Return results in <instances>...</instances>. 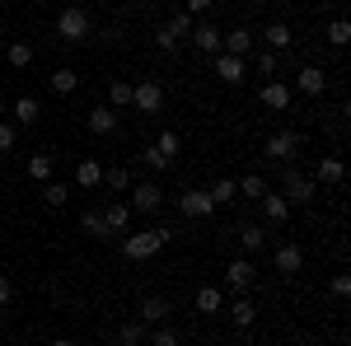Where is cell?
<instances>
[{
  "mask_svg": "<svg viewBox=\"0 0 351 346\" xmlns=\"http://www.w3.org/2000/svg\"><path fill=\"white\" fill-rule=\"evenodd\" d=\"M169 239H173V230H169V225L145 230V234H127V239H122V258H127V262H150Z\"/></svg>",
  "mask_w": 351,
  "mask_h": 346,
  "instance_id": "6da1fadb",
  "label": "cell"
},
{
  "mask_svg": "<svg viewBox=\"0 0 351 346\" xmlns=\"http://www.w3.org/2000/svg\"><path fill=\"white\" fill-rule=\"evenodd\" d=\"M56 33H61L66 42H84V38H89V14H84V5H66L61 19H56Z\"/></svg>",
  "mask_w": 351,
  "mask_h": 346,
  "instance_id": "7a4b0ae2",
  "label": "cell"
},
{
  "mask_svg": "<svg viewBox=\"0 0 351 346\" xmlns=\"http://www.w3.org/2000/svg\"><path fill=\"white\" fill-rule=\"evenodd\" d=\"M192 24H197V19H192L188 10H183V14H173L169 24H160V28H155V42H160L164 52H178V42H183V38L192 33Z\"/></svg>",
  "mask_w": 351,
  "mask_h": 346,
  "instance_id": "3957f363",
  "label": "cell"
},
{
  "mask_svg": "<svg viewBox=\"0 0 351 346\" xmlns=\"http://www.w3.org/2000/svg\"><path fill=\"white\" fill-rule=\"evenodd\" d=\"M281 178H286V192H281V197H286L291 206H304V201L314 197V178H309V173H300L295 164H286V173H281Z\"/></svg>",
  "mask_w": 351,
  "mask_h": 346,
  "instance_id": "277c9868",
  "label": "cell"
},
{
  "mask_svg": "<svg viewBox=\"0 0 351 346\" xmlns=\"http://www.w3.org/2000/svg\"><path fill=\"white\" fill-rule=\"evenodd\" d=\"M263 150H267V160H281V164H295V150H300V136L295 132H271L263 140Z\"/></svg>",
  "mask_w": 351,
  "mask_h": 346,
  "instance_id": "5b68a950",
  "label": "cell"
},
{
  "mask_svg": "<svg viewBox=\"0 0 351 346\" xmlns=\"http://www.w3.org/2000/svg\"><path fill=\"white\" fill-rule=\"evenodd\" d=\"M164 206V187L160 183H136L132 187V211L136 215H155Z\"/></svg>",
  "mask_w": 351,
  "mask_h": 346,
  "instance_id": "8992f818",
  "label": "cell"
},
{
  "mask_svg": "<svg viewBox=\"0 0 351 346\" xmlns=\"http://www.w3.org/2000/svg\"><path fill=\"white\" fill-rule=\"evenodd\" d=\"M225 281H230L239 295H248L253 286H258V267H253V258H234V262L225 267Z\"/></svg>",
  "mask_w": 351,
  "mask_h": 346,
  "instance_id": "52a82bcc",
  "label": "cell"
},
{
  "mask_svg": "<svg viewBox=\"0 0 351 346\" xmlns=\"http://www.w3.org/2000/svg\"><path fill=\"white\" fill-rule=\"evenodd\" d=\"M132 108H136V112H160V108H164V89L155 80L132 84Z\"/></svg>",
  "mask_w": 351,
  "mask_h": 346,
  "instance_id": "ba28073f",
  "label": "cell"
},
{
  "mask_svg": "<svg viewBox=\"0 0 351 346\" xmlns=\"http://www.w3.org/2000/svg\"><path fill=\"white\" fill-rule=\"evenodd\" d=\"M178 211L188 215V220H206V215L216 211V201H211L202 187H192V192H183V197H178Z\"/></svg>",
  "mask_w": 351,
  "mask_h": 346,
  "instance_id": "9c48e42d",
  "label": "cell"
},
{
  "mask_svg": "<svg viewBox=\"0 0 351 346\" xmlns=\"http://www.w3.org/2000/svg\"><path fill=\"white\" fill-rule=\"evenodd\" d=\"M192 47H197V52H206V56H216L220 47H225V33H220L216 24H192Z\"/></svg>",
  "mask_w": 351,
  "mask_h": 346,
  "instance_id": "30bf717a",
  "label": "cell"
},
{
  "mask_svg": "<svg viewBox=\"0 0 351 346\" xmlns=\"http://www.w3.org/2000/svg\"><path fill=\"white\" fill-rule=\"evenodd\" d=\"M211 66H216V75H220L225 84H239L243 75H248L243 56H230V52H216V56H211Z\"/></svg>",
  "mask_w": 351,
  "mask_h": 346,
  "instance_id": "8fae6325",
  "label": "cell"
},
{
  "mask_svg": "<svg viewBox=\"0 0 351 346\" xmlns=\"http://www.w3.org/2000/svg\"><path fill=\"white\" fill-rule=\"evenodd\" d=\"M127 225H132V206L127 201H112V206H104V230L112 234H127Z\"/></svg>",
  "mask_w": 351,
  "mask_h": 346,
  "instance_id": "7c38bea8",
  "label": "cell"
},
{
  "mask_svg": "<svg viewBox=\"0 0 351 346\" xmlns=\"http://www.w3.org/2000/svg\"><path fill=\"white\" fill-rule=\"evenodd\" d=\"M300 267H304V248H300V243H281V248H276V271H281V276H295Z\"/></svg>",
  "mask_w": 351,
  "mask_h": 346,
  "instance_id": "4fadbf2b",
  "label": "cell"
},
{
  "mask_svg": "<svg viewBox=\"0 0 351 346\" xmlns=\"http://www.w3.org/2000/svg\"><path fill=\"white\" fill-rule=\"evenodd\" d=\"M263 108H271V112H286V108H291V84L267 80V84H263Z\"/></svg>",
  "mask_w": 351,
  "mask_h": 346,
  "instance_id": "5bb4252c",
  "label": "cell"
},
{
  "mask_svg": "<svg viewBox=\"0 0 351 346\" xmlns=\"http://www.w3.org/2000/svg\"><path fill=\"white\" fill-rule=\"evenodd\" d=\"M89 132H94V136H112V132H117V112H112L108 103L89 108Z\"/></svg>",
  "mask_w": 351,
  "mask_h": 346,
  "instance_id": "9a60e30c",
  "label": "cell"
},
{
  "mask_svg": "<svg viewBox=\"0 0 351 346\" xmlns=\"http://www.w3.org/2000/svg\"><path fill=\"white\" fill-rule=\"evenodd\" d=\"M300 94H309V99H319V94H324L328 89V75L324 71H319V66H304V71H300Z\"/></svg>",
  "mask_w": 351,
  "mask_h": 346,
  "instance_id": "2e32d148",
  "label": "cell"
},
{
  "mask_svg": "<svg viewBox=\"0 0 351 346\" xmlns=\"http://www.w3.org/2000/svg\"><path fill=\"white\" fill-rule=\"evenodd\" d=\"M258 206H263V215H267L271 225H281V220H291V201H286L281 192H267V197H263Z\"/></svg>",
  "mask_w": 351,
  "mask_h": 346,
  "instance_id": "e0dca14e",
  "label": "cell"
},
{
  "mask_svg": "<svg viewBox=\"0 0 351 346\" xmlns=\"http://www.w3.org/2000/svg\"><path fill=\"white\" fill-rule=\"evenodd\" d=\"M220 52H230V56H248V52H253V33H248V28H230V33H225V47H220Z\"/></svg>",
  "mask_w": 351,
  "mask_h": 346,
  "instance_id": "ac0fdd59",
  "label": "cell"
},
{
  "mask_svg": "<svg viewBox=\"0 0 351 346\" xmlns=\"http://www.w3.org/2000/svg\"><path fill=\"white\" fill-rule=\"evenodd\" d=\"M234 187H239L243 201H263V197H267V178H263V173H243Z\"/></svg>",
  "mask_w": 351,
  "mask_h": 346,
  "instance_id": "d6986e66",
  "label": "cell"
},
{
  "mask_svg": "<svg viewBox=\"0 0 351 346\" xmlns=\"http://www.w3.org/2000/svg\"><path fill=\"white\" fill-rule=\"evenodd\" d=\"M342 173H347V169H342V160H337V155H324V160H319V169H314V183H342Z\"/></svg>",
  "mask_w": 351,
  "mask_h": 346,
  "instance_id": "ffe728a7",
  "label": "cell"
},
{
  "mask_svg": "<svg viewBox=\"0 0 351 346\" xmlns=\"http://www.w3.org/2000/svg\"><path fill=\"white\" fill-rule=\"evenodd\" d=\"M141 323H160V319H169V299L164 295H150V299H141V314H136Z\"/></svg>",
  "mask_w": 351,
  "mask_h": 346,
  "instance_id": "44dd1931",
  "label": "cell"
},
{
  "mask_svg": "<svg viewBox=\"0 0 351 346\" xmlns=\"http://www.w3.org/2000/svg\"><path fill=\"white\" fill-rule=\"evenodd\" d=\"M47 84H52V94H75V89H80V75H75L71 66H56Z\"/></svg>",
  "mask_w": 351,
  "mask_h": 346,
  "instance_id": "7402d4cb",
  "label": "cell"
},
{
  "mask_svg": "<svg viewBox=\"0 0 351 346\" xmlns=\"http://www.w3.org/2000/svg\"><path fill=\"white\" fill-rule=\"evenodd\" d=\"M10 112H14V122H19V127H33V122L43 117V103H38V99H14Z\"/></svg>",
  "mask_w": 351,
  "mask_h": 346,
  "instance_id": "603a6c76",
  "label": "cell"
},
{
  "mask_svg": "<svg viewBox=\"0 0 351 346\" xmlns=\"http://www.w3.org/2000/svg\"><path fill=\"white\" fill-rule=\"evenodd\" d=\"M99 183H104L99 160H80V164H75V187H99Z\"/></svg>",
  "mask_w": 351,
  "mask_h": 346,
  "instance_id": "cb8c5ba5",
  "label": "cell"
},
{
  "mask_svg": "<svg viewBox=\"0 0 351 346\" xmlns=\"http://www.w3.org/2000/svg\"><path fill=\"white\" fill-rule=\"evenodd\" d=\"M220 304H225V299H220V291H216V286H202V291H197V314L216 319V314H220Z\"/></svg>",
  "mask_w": 351,
  "mask_h": 346,
  "instance_id": "d4e9b609",
  "label": "cell"
},
{
  "mask_svg": "<svg viewBox=\"0 0 351 346\" xmlns=\"http://www.w3.org/2000/svg\"><path fill=\"white\" fill-rule=\"evenodd\" d=\"M291 42H295L291 24H267V52H286Z\"/></svg>",
  "mask_w": 351,
  "mask_h": 346,
  "instance_id": "484cf974",
  "label": "cell"
},
{
  "mask_svg": "<svg viewBox=\"0 0 351 346\" xmlns=\"http://www.w3.org/2000/svg\"><path fill=\"white\" fill-rule=\"evenodd\" d=\"M206 197H211V201H216V211H220V206H230V201H234V197H239V187H234V178H216V183H211V192H206Z\"/></svg>",
  "mask_w": 351,
  "mask_h": 346,
  "instance_id": "4316f807",
  "label": "cell"
},
{
  "mask_svg": "<svg viewBox=\"0 0 351 346\" xmlns=\"http://www.w3.org/2000/svg\"><path fill=\"white\" fill-rule=\"evenodd\" d=\"M24 173L33 178V183H52V155H43V150H38V155L28 160V169H24Z\"/></svg>",
  "mask_w": 351,
  "mask_h": 346,
  "instance_id": "83f0119b",
  "label": "cell"
},
{
  "mask_svg": "<svg viewBox=\"0 0 351 346\" xmlns=\"http://www.w3.org/2000/svg\"><path fill=\"white\" fill-rule=\"evenodd\" d=\"M80 230H84V234H94V239H108V230H104V211H99V206L80 211Z\"/></svg>",
  "mask_w": 351,
  "mask_h": 346,
  "instance_id": "f1b7e54d",
  "label": "cell"
},
{
  "mask_svg": "<svg viewBox=\"0 0 351 346\" xmlns=\"http://www.w3.org/2000/svg\"><path fill=\"white\" fill-rule=\"evenodd\" d=\"M253 66H258L263 80H276V75H281V52H258V56H253Z\"/></svg>",
  "mask_w": 351,
  "mask_h": 346,
  "instance_id": "f546056e",
  "label": "cell"
},
{
  "mask_svg": "<svg viewBox=\"0 0 351 346\" xmlns=\"http://www.w3.org/2000/svg\"><path fill=\"white\" fill-rule=\"evenodd\" d=\"M145 328H150V323H141V319L122 323V328H117V342H122V346H141V342H145Z\"/></svg>",
  "mask_w": 351,
  "mask_h": 346,
  "instance_id": "4dcf8cb0",
  "label": "cell"
},
{
  "mask_svg": "<svg viewBox=\"0 0 351 346\" xmlns=\"http://www.w3.org/2000/svg\"><path fill=\"white\" fill-rule=\"evenodd\" d=\"M5 61H10L14 71H28V66H33V47H28V42H10V52H5Z\"/></svg>",
  "mask_w": 351,
  "mask_h": 346,
  "instance_id": "1f68e13d",
  "label": "cell"
},
{
  "mask_svg": "<svg viewBox=\"0 0 351 346\" xmlns=\"http://www.w3.org/2000/svg\"><path fill=\"white\" fill-rule=\"evenodd\" d=\"M108 108L117 112V108H132V84L127 80H112L108 84Z\"/></svg>",
  "mask_w": 351,
  "mask_h": 346,
  "instance_id": "d6a6232c",
  "label": "cell"
},
{
  "mask_svg": "<svg viewBox=\"0 0 351 346\" xmlns=\"http://www.w3.org/2000/svg\"><path fill=\"white\" fill-rule=\"evenodd\" d=\"M239 243L248 248V258H253V253H258V248L267 243V234H263V225H243V230H239Z\"/></svg>",
  "mask_w": 351,
  "mask_h": 346,
  "instance_id": "836d02e7",
  "label": "cell"
},
{
  "mask_svg": "<svg viewBox=\"0 0 351 346\" xmlns=\"http://www.w3.org/2000/svg\"><path fill=\"white\" fill-rule=\"evenodd\" d=\"M43 201H47V206H66V201H71V187L66 183H43Z\"/></svg>",
  "mask_w": 351,
  "mask_h": 346,
  "instance_id": "e575fe53",
  "label": "cell"
},
{
  "mask_svg": "<svg viewBox=\"0 0 351 346\" xmlns=\"http://www.w3.org/2000/svg\"><path fill=\"white\" fill-rule=\"evenodd\" d=\"M155 150H160L164 160H173V155L183 150V140H178V136H173V132H160V136H155Z\"/></svg>",
  "mask_w": 351,
  "mask_h": 346,
  "instance_id": "d590c367",
  "label": "cell"
},
{
  "mask_svg": "<svg viewBox=\"0 0 351 346\" xmlns=\"http://www.w3.org/2000/svg\"><path fill=\"white\" fill-rule=\"evenodd\" d=\"M328 42H332V47H347L351 42V24L347 19H332V24H328Z\"/></svg>",
  "mask_w": 351,
  "mask_h": 346,
  "instance_id": "8d00e7d4",
  "label": "cell"
},
{
  "mask_svg": "<svg viewBox=\"0 0 351 346\" xmlns=\"http://www.w3.org/2000/svg\"><path fill=\"white\" fill-rule=\"evenodd\" d=\"M104 183H108L112 192H132V173H127V169H104Z\"/></svg>",
  "mask_w": 351,
  "mask_h": 346,
  "instance_id": "74e56055",
  "label": "cell"
},
{
  "mask_svg": "<svg viewBox=\"0 0 351 346\" xmlns=\"http://www.w3.org/2000/svg\"><path fill=\"white\" fill-rule=\"evenodd\" d=\"M230 319H234V328H253V319H258V314H253V304H248V299H239V304L230 309Z\"/></svg>",
  "mask_w": 351,
  "mask_h": 346,
  "instance_id": "f35d334b",
  "label": "cell"
},
{
  "mask_svg": "<svg viewBox=\"0 0 351 346\" xmlns=\"http://www.w3.org/2000/svg\"><path fill=\"white\" fill-rule=\"evenodd\" d=\"M141 160L150 164V169H155V173H164V169H169V164H173V160H164V155H160V150H155V145H145V150H141Z\"/></svg>",
  "mask_w": 351,
  "mask_h": 346,
  "instance_id": "ab89813d",
  "label": "cell"
},
{
  "mask_svg": "<svg viewBox=\"0 0 351 346\" xmlns=\"http://www.w3.org/2000/svg\"><path fill=\"white\" fill-rule=\"evenodd\" d=\"M150 346H183V337H178L173 328H155V337H150Z\"/></svg>",
  "mask_w": 351,
  "mask_h": 346,
  "instance_id": "60d3db41",
  "label": "cell"
},
{
  "mask_svg": "<svg viewBox=\"0 0 351 346\" xmlns=\"http://www.w3.org/2000/svg\"><path fill=\"white\" fill-rule=\"evenodd\" d=\"M328 291L337 295V299H347V295H351V276H347V271H337V276L328 281Z\"/></svg>",
  "mask_w": 351,
  "mask_h": 346,
  "instance_id": "b9f144b4",
  "label": "cell"
},
{
  "mask_svg": "<svg viewBox=\"0 0 351 346\" xmlns=\"http://www.w3.org/2000/svg\"><path fill=\"white\" fill-rule=\"evenodd\" d=\"M14 127H10V122H0V155H5V150H14Z\"/></svg>",
  "mask_w": 351,
  "mask_h": 346,
  "instance_id": "7bdbcfd3",
  "label": "cell"
},
{
  "mask_svg": "<svg viewBox=\"0 0 351 346\" xmlns=\"http://www.w3.org/2000/svg\"><path fill=\"white\" fill-rule=\"evenodd\" d=\"M211 5H216V0H188V14H206Z\"/></svg>",
  "mask_w": 351,
  "mask_h": 346,
  "instance_id": "ee69618b",
  "label": "cell"
},
{
  "mask_svg": "<svg viewBox=\"0 0 351 346\" xmlns=\"http://www.w3.org/2000/svg\"><path fill=\"white\" fill-rule=\"evenodd\" d=\"M10 299H14V286H10V281H5V276H0V309H5V304H10Z\"/></svg>",
  "mask_w": 351,
  "mask_h": 346,
  "instance_id": "f6af8a7d",
  "label": "cell"
},
{
  "mask_svg": "<svg viewBox=\"0 0 351 346\" xmlns=\"http://www.w3.org/2000/svg\"><path fill=\"white\" fill-rule=\"evenodd\" d=\"M52 346H75V342H66V337H56V342Z\"/></svg>",
  "mask_w": 351,
  "mask_h": 346,
  "instance_id": "bcb514c9",
  "label": "cell"
},
{
  "mask_svg": "<svg viewBox=\"0 0 351 346\" xmlns=\"http://www.w3.org/2000/svg\"><path fill=\"white\" fill-rule=\"evenodd\" d=\"M132 5H150V0H132Z\"/></svg>",
  "mask_w": 351,
  "mask_h": 346,
  "instance_id": "7dc6e473",
  "label": "cell"
},
{
  "mask_svg": "<svg viewBox=\"0 0 351 346\" xmlns=\"http://www.w3.org/2000/svg\"><path fill=\"white\" fill-rule=\"evenodd\" d=\"M0 122H5V103H0Z\"/></svg>",
  "mask_w": 351,
  "mask_h": 346,
  "instance_id": "c3c4849f",
  "label": "cell"
},
{
  "mask_svg": "<svg viewBox=\"0 0 351 346\" xmlns=\"http://www.w3.org/2000/svg\"><path fill=\"white\" fill-rule=\"evenodd\" d=\"M84 5H94V0H84Z\"/></svg>",
  "mask_w": 351,
  "mask_h": 346,
  "instance_id": "681fc988",
  "label": "cell"
},
{
  "mask_svg": "<svg viewBox=\"0 0 351 346\" xmlns=\"http://www.w3.org/2000/svg\"><path fill=\"white\" fill-rule=\"evenodd\" d=\"M337 346H347V342H337Z\"/></svg>",
  "mask_w": 351,
  "mask_h": 346,
  "instance_id": "f907efd6",
  "label": "cell"
}]
</instances>
